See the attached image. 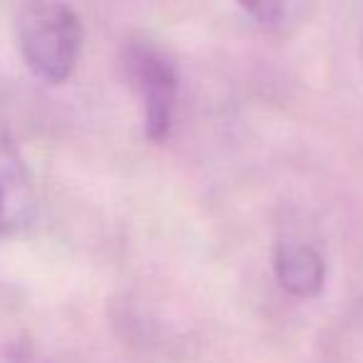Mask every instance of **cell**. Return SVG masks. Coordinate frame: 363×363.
<instances>
[{
    "label": "cell",
    "instance_id": "obj_1",
    "mask_svg": "<svg viewBox=\"0 0 363 363\" xmlns=\"http://www.w3.org/2000/svg\"><path fill=\"white\" fill-rule=\"evenodd\" d=\"M18 48L35 77L65 82L82 48V23L65 3H28L16 18Z\"/></svg>",
    "mask_w": 363,
    "mask_h": 363
},
{
    "label": "cell",
    "instance_id": "obj_5",
    "mask_svg": "<svg viewBox=\"0 0 363 363\" xmlns=\"http://www.w3.org/2000/svg\"><path fill=\"white\" fill-rule=\"evenodd\" d=\"M244 11L257 18L259 23H264V26H274V23L281 21L284 13H289V8L279 6V3H267V6H249V8H244Z\"/></svg>",
    "mask_w": 363,
    "mask_h": 363
},
{
    "label": "cell",
    "instance_id": "obj_4",
    "mask_svg": "<svg viewBox=\"0 0 363 363\" xmlns=\"http://www.w3.org/2000/svg\"><path fill=\"white\" fill-rule=\"evenodd\" d=\"M274 274L279 284L294 296H313L321 291L326 264L321 254L303 242L286 239L274 252Z\"/></svg>",
    "mask_w": 363,
    "mask_h": 363
},
{
    "label": "cell",
    "instance_id": "obj_6",
    "mask_svg": "<svg viewBox=\"0 0 363 363\" xmlns=\"http://www.w3.org/2000/svg\"><path fill=\"white\" fill-rule=\"evenodd\" d=\"M23 363H33V361H23Z\"/></svg>",
    "mask_w": 363,
    "mask_h": 363
},
{
    "label": "cell",
    "instance_id": "obj_2",
    "mask_svg": "<svg viewBox=\"0 0 363 363\" xmlns=\"http://www.w3.org/2000/svg\"><path fill=\"white\" fill-rule=\"evenodd\" d=\"M127 77L142 105L145 135L160 142L169 135L177 102V70L172 60L152 45H130L125 55Z\"/></svg>",
    "mask_w": 363,
    "mask_h": 363
},
{
    "label": "cell",
    "instance_id": "obj_3",
    "mask_svg": "<svg viewBox=\"0 0 363 363\" xmlns=\"http://www.w3.org/2000/svg\"><path fill=\"white\" fill-rule=\"evenodd\" d=\"M35 214V187L23 157L0 137V237L21 232Z\"/></svg>",
    "mask_w": 363,
    "mask_h": 363
}]
</instances>
